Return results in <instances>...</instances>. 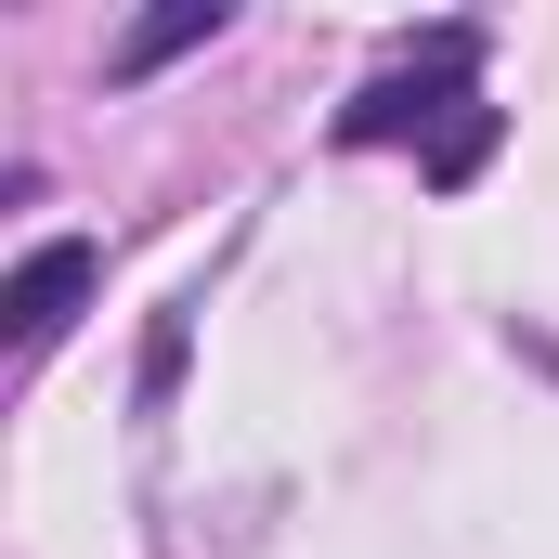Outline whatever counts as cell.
<instances>
[{"label":"cell","mask_w":559,"mask_h":559,"mask_svg":"<svg viewBox=\"0 0 559 559\" xmlns=\"http://www.w3.org/2000/svg\"><path fill=\"white\" fill-rule=\"evenodd\" d=\"M468 105H481V26H429L391 79H365V92L338 105V143H352V156H365V143H442Z\"/></svg>","instance_id":"6da1fadb"},{"label":"cell","mask_w":559,"mask_h":559,"mask_svg":"<svg viewBox=\"0 0 559 559\" xmlns=\"http://www.w3.org/2000/svg\"><path fill=\"white\" fill-rule=\"evenodd\" d=\"M105 286V248L92 235H52V248H26L13 261V286H0V338H13V365L26 352H52L66 325H79V299Z\"/></svg>","instance_id":"7a4b0ae2"},{"label":"cell","mask_w":559,"mask_h":559,"mask_svg":"<svg viewBox=\"0 0 559 559\" xmlns=\"http://www.w3.org/2000/svg\"><path fill=\"white\" fill-rule=\"evenodd\" d=\"M222 26H235V0H169V13H143L131 39L105 52V79H156L169 52H195V39H222Z\"/></svg>","instance_id":"3957f363"},{"label":"cell","mask_w":559,"mask_h":559,"mask_svg":"<svg viewBox=\"0 0 559 559\" xmlns=\"http://www.w3.org/2000/svg\"><path fill=\"white\" fill-rule=\"evenodd\" d=\"M495 143H508V105H468V118H455V131L429 143V182H442V195H455V182H468V169H481V156H495Z\"/></svg>","instance_id":"277c9868"}]
</instances>
